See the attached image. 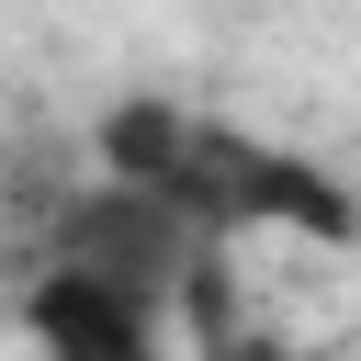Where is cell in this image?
Wrapping results in <instances>:
<instances>
[{"label":"cell","instance_id":"3","mask_svg":"<svg viewBox=\"0 0 361 361\" xmlns=\"http://www.w3.org/2000/svg\"><path fill=\"white\" fill-rule=\"evenodd\" d=\"M192 361H282V350H259V338H237V327H192Z\"/></svg>","mask_w":361,"mask_h":361},{"label":"cell","instance_id":"2","mask_svg":"<svg viewBox=\"0 0 361 361\" xmlns=\"http://www.w3.org/2000/svg\"><path fill=\"white\" fill-rule=\"evenodd\" d=\"M169 327H180V305L169 293H147V282H124V271H90V259H34V282H23V338H34V361H169Z\"/></svg>","mask_w":361,"mask_h":361},{"label":"cell","instance_id":"4","mask_svg":"<svg viewBox=\"0 0 361 361\" xmlns=\"http://www.w3.org/2000/svg\"><path fill=\"white\" fill-rule=\"evenodd\" d=\"M350 259H361V214H350Z\"/></svg>","mask_w":361,"mask_h":361},{"label":"cell","instance_id":"1","mask_svg":"<svg viewBox=\"0 0 361 361\" xmlns=\"http://www.w3.org/2000/svg\"><path fill=\"white\" fill-rule=\"evenodd\" d=\"M102 169L169 192L203 237H248V226H282V237H327L350 248V214H361V180H338L327 158L305 147H271V135H237L214 113H192L180 90H135L90 124Z\"/></svg>","mask_w":361,"mask_h":361}]
</instances>
